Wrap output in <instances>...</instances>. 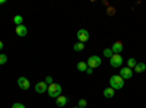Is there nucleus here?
<instances>
[{
	"instance_id": "2eb2a0df",
	"label": "nucleus",
	"mask_w": 146,
	"mask_h": 108,
	"mask_svg": "<svg viewBox=\"0 0 146 108\" xmlns=\"http://www.w3.org/2000/svg\"><path fill=\"white\" fill-rule=\"evenodd\" d=\"M83 48H85V44H83V42H79V41H78L75 45H73V51H76V53L82 51Z\"/></svg>"
},
{
	"instance_id": "aec40b11",
	"label": "nucleus",
	"mask_w": 146,
	"mask_h": 108,
	"mask_svg": "<svg viewBox=\"0 0 146 108\" xmlns=\"http://www.w3.org/2000/svg\"><path fill=\"white\" fill-rule=\"evenodd\" d=\"M7 62V56L6 54H0V64H5Z\"/></svg>"
},
{
	"instance_id": "393cba45",
	"label": "nucleus",
	"mask_w": 146,
	"mask_h": 108,
	"mask_svg": "<svg viewBox=\"0 0 146 108\" xmlns=\"http://www.w3.org/2000/svg\"><path fill=\"white\" fill-rule=\"evenodd\" d=\"M0 50H3V41L0 40Z\"/></svg>"
},
{
	"instance_id": "4be33fe9",
	"label": "nucleus",
	"mask_w": 146,
	"mask_h": 108,
	"mask_svg": "<svg viewBox=\"0 0 146 108\" xmlns=\"http://www.w3.org/2000/svg\"><path fill=\"white\" fill-rule=\"evenodd\" d=\"M114 13H115V9H114V7H108V9H107V15L113 16Z\"/></svg>"
},
{
	"instance_id": "f8f14e48",
	"label": "nucleus",
	"mask_w": 146,
	"mask_h": 108,
	"mask_svg": "<svg viewBox=\"0 0 146 108\" xmlns=\"http://www.w3.org/2000/svg\"><path fill=\"white\" fill-rule=\"evenodd\" d=\"M102 93H104V97H105V98H113L114 95H115V91H114L111 86H108V88H105V89H104V92H102Z\"/></svg>"
},
{
	"instance_id": "b1692460",
	"label": "nucleus",
	"mask_w": 146,
	"mask_h": 108,
	"mask_svg": "<svg viewBox=\"0 0 146 108\" xmlns=\"http://www.w3.org/2000/svg\"><path fill=\"white\" fill-rule=\"evenodd\" d=\"M86 73H88V75H92V73H94V69L88 67V69H86Z\"/></svg>"
},
{
	"instance_id": "20e7f679",
	"label": "nucleus",
	"mask_w": 146,
	"mask_h": 108,
	"mask_svg": "<svg viewBox=\"0 0 146 108\" xmlns=\"http://www.w3.org/2000/svg\"><path fill=\"white\" fill-rule=\"evenodd\" d=\"M110 64L113 67H121L123 66V57H121V54H113V57L110 58Z\"/></svg>"
},
{
	"instance_id": "a878e982",
	"label": "nucleus",
	"mask_w": 146,
	"mask_h": 108,
	"mask_svg": "<svg viewBox=\"0 0 146 108\" xmlns=\"http://www.w3.org/2000/svg\"><path fill=\"white\" fill-rule=\"evenodd\" d=\"M6 3V0H0V5H5Z\"/></svg>"
},
{
	"instance_id": "4468645a",
	"label": "nucleus",
	"mask_w": 146,
	"mask_h": 108,
	"mask_svg": "<svg viewBox=\"0 0 146 108\" xmlns=\"http://www.w3.org/2000/svg\"><path fill=\"white\" fill-rule=\"evenodd\" d=\"M76 69H78L79 72H86V69H88L86 62H79V63L76 64Z\"/></svg>"
},
{
	"instance_id": "6ab92c4d",
	"label": "nucleus",
	"mask_w": 146,
	"mask_h": 108,
	"mask_svg": "<svg viewBox=\"0 0 146 108\" xmlns=\"http://www.w3.org/2000/svg\"><path fill=\"white\" fill-rule=\"evenodd\" d=\"M86 105H88L86 99H83V98H82V99H79V102H78V107H79V108H85Z\"/></svg>"
},
{
	"instance_id": "ddd939ff",
	"label": "nucleus",
	"mask_w": 146,
	"mask_h": 108,
	"mask_svg": "<svg viewBox=\"0 0 146 108\" xmlns=\"http://www.w3.org/2000/svg\"><path fill=\"white\" fill-rule=\"evenodd\" d=\"M146 70V64L145 63H137L135 66V69H133V72H136V73H142V72Z\"/></svg>"
},
{
	"instance_id": "a211bd4d",
	"label": "nucleus",
	"mask_w": 146,
	"mask_h": 108,
	"mask_svg": "<svg viewBox=\"0 0 146 108\" xmlns=\"http://www.w3.org/2000/svg\"><path fill=\"white\" fill-rule=\"evenodd\" d=\"M104 57H107V58H111V57H113L111 48H105V50H104Z\"/></svg>"
},
{
	"instance_id": "7ed1b4c3",
	"label": "nucleus",
	"mask_w": 146,
	"mask_h": 108,
	"mask_svg": "<svg viewBox=\"0 0 146 108\" xmlns=\"http://www.w3.org/2000/svg\"><path fill=\"white\" fill-rule=\"evenodd\" d=\"M86 64H88V67H91V69H96V67H100V66L102 64V58H101L100 56H91V57H88V60H86Z\"/></svg>"
},
{
	"instance_id": "dca6fc26",
	"label": "nucleus",
	"mask_w": 146,
	"mask_h": 108,
	"mask_svg": "<svg viewBox=\"0 0 146 108\" xmlns=\"http://www.w3.org/2000/svg\"><path fill=\"white\" fill-rule=\"evenodd\" d=\"M12 21H13V22L16 23V27H18V25H22V23H23V18H22L21 15H15Z\"/></svg>"
},
{
	"instance_id": "6e6552de",
	"label": "nucleus",
	"mask_w": 146,
	"mask_h": 108,
	"mask_svg": "<svg viewBox=\"0 0 146 108\" xmlns=\"http://www.w3.org/2000/svg\"><path fill=\"white\" fill-rule=\"evenodd\" d=\"M111 51H113V54H121V51H123V42H121V41H115L111 45Z\"/></svg>"
},
{
	"instance_id": "f03ea898",
	"label": "nucleus",
	"mask_w": 146,
	"mask_h": 108,
	"mask_svg": "<svg viewBox=\"0 0 146 108\" xmlns=\"http://www.w3.org/2000/svg\"><path fill=\"white\" fill-rule=\"evenodd\" d=\"M47 93L50 95L51 98H58L60 95H62V85L60 83H51V85H48V89H47Z\"/></svg>"
},
{
	"instance_id": "9d476101",
	"label": "nucleus",
	"mask_w": 146,
	"mask_h": 108,
	"mask_svg": "<svg viewBox=\"0 0 146 108\" xmlns=\"http://www.w3.org/2000/svg\"><path fill=\"white\" fill-rule=\"evenodd\" d=\"M15 32H16L18 37H25V35L28 34V28L22 23V25H18V27L15 28Z\"/></svg>"
},
{
	"instance_id": "9b49d317",
	"label": "nucleus",
	"mask_w": 146,
	"mask_h": 108,
	"mask_svg": "<svg viewBox=\"0 0 146 108\" xmlns=\"http://www.w3.org/2000/svg\"><path fill=\"white\" fill-rule=\"evenodd\" d=\"M67 97H64V95H60L58 98H56V105L57 107H64L66 104H67Z\"/></svg>"
},
{
	"instance_id": "1a4fd4ad",
	"label": "nucleus",
	"mask_w": 146,
	"mask_h": 108,
	"mask_svg": "<svg viewBox=\"0 0 146 108\" xmlns=\"http://www.w3.org/2000/svg\"><path fill=\"white\" fill-rule=\"evenodd\" d=\"M47 89H48V85H47L45 82H38L35 85V92L36 93H45Z\"/></svg>"
},
{
	"instance_id": "423d86ee",
	"label": "nucleus",
	"mask_w": 146,
	"mask_h": 108,
	"mask_svg": "<svg viewBox=\"0 0 146 108\" xmlns=\"http://www.w3.org/2000/svg\"><path fill=\"white\" fill-rule=\"evenodd\" d=\"M120 76L123 78L124 80H129V79H131V76H133V70L129 69V67H121V69H120Z\"/></svg>"
},
{
	"instance_id": "f3484780",
	"label": "nucleus",
	"mask_w": 146,
	"mask_h": 108,
	"mask_svg": "<svg viewBox=\"0 0 146 108\" xmlns=\"http://www.w3.org/2000/svg\"><path fill=\"white\" fill-rule=\"evenodd\" d=\"M136 64H137L136 58H129V60H127V67H129V69H131V70H133Z\"/></svg>"
},
{
	"instance_id": "5701e85b",
	"label": "nucleus",
	"mask_w": 146,
	"mask_h": 108,
	"mask_svg": "<svg viewBox=\"0 0 146 108\" xmlns=\"http://www.w3.org/2000/svg\"><path fill=\"white\" fill-rule=\"evenodd\" d=\"M44 82L47 83V85H51V83H53V78H51V76H47Z\"/></svg>"
},
{
	"instance_id": "0eeeda50",
	"label": "nucleus",
	"mask_w": 146,
	"mask_h": 108,
	"mask_svg": "<svg viewBox=\"0 0 146 108\" xmlns=\"http://www.w3.org/2000/svg\"><path fill=\"white\" fill-rule=\"evenodd\" d=\"M18 86H19L21 89H23V91H27V89H29V86H31V83H29V80H28L27 78H23V76H21V78L18 79Z\"/></svg>"
},
{
	"instance_id": "f257e3e1",
	"label": "nucleus",
	"mask_w": 146,
	"mask_h": 108,
	"mask_svg": "<svg viewBox=\"0 0 146 108\" xmlns=\"http://www.w3.org/2000/svg\"><path fill=\"white\" fill-rule=\"evenodd\" d=\"M110 86H111L114 91H117V89H121L124 86V79L121 78L120 75H113L111 78H110Z\"/></svg>"
},
{
	"instance_id": "39448f33",
	"label": "nucleus",
	"mask_w": 146,
	"mask_h": 108,
	"mask_svg": "<svg viewBox=\"0 0 146 108\" xmlns=\"http://www.w3.org/2000/svg\"><path fill=\"white\" fill-rule=\"evenodd\" d=\"M76 37H78V41H79V42H83V44H85V42L89 40V32H88L86 29L82 28V29H79V31L76 32Z\"/></svg>"
},
{
	"instance_id": "412c9836",
	"label": "nucleus",
	"mask_w": 146,
	"mask_h": 108,
	"mask_svg": "<svg viewBox=\"0 0 146 108\" xmlns=\"http://www.w3.org/2000/svg\"><path fill=\"white\" fill-rule=\"evenodd\" d=\"M12 108H27V107L23 105L22 102H15L13 105H12Z\"/></svg>"
},
{
	"instance_id": "bb28decb",
	"label": "nucleus",
	"mask_w": 146,
	"mask_h": 108,
	"mask_svg": "<svg viewBox=\"0 0 146 108\" xmlns=\"http://www.w3.org/2000/svg\"><path fill=\"white\" fill-rule=\"evenodd\" d=\"M73 108H79V107H73Z\"/></svg>"
}]
</instances>
